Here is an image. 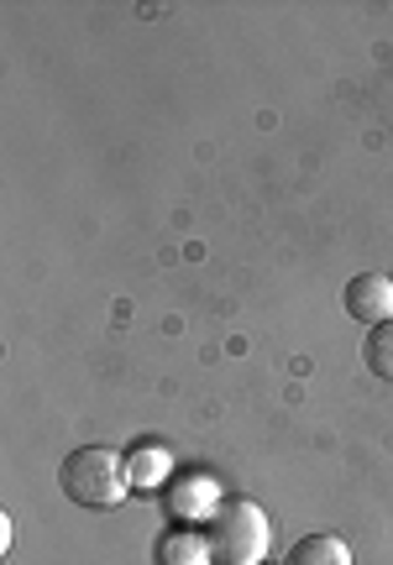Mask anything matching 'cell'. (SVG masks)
Segmentation results:
<instances>
[{"instance_id": "3", "label": "cell", "mask_w": 393, "mask_h": 565, "mask_svg": "<svg viewBox=\"0 0 393 565\" xmlns=\"http://www.w3.org/2000/svg\"><path fill=\"white\" fill-rule=\"evenodd\" d=\"M163 508L173 524H210L221 513V482L205 471H189V477L163 487Z\"/></svg>"}, {"instance_id": "1", "label": "cell", "mask_w": 393, "mask_h": 565, "mask_svg": "<svg viewBox=\"0 0 393 565\" xmlns=\"http://www.w3.org/2000/svg\"><path fill=\"white\" fill-rule=\"evenodd\" d=\"M59 487H63V498L79 508H116L131 482H126V461L110 445H79V450L63 456Z\"/></svg>"}, {"instance_id": "7", "label": "cell", "mask_w": 393, "mask_h": 565, "mask_svg": "<svg viewBox=\"0 0 393 565\" xmlns=\"http://www.w3.org/2000/svg\"><path fill=\"white\" fill-rule=\"evenodd\" d=\"M284 565H352V550H347V540H336V534H305L289 550Z\"/></svg>"}, {"instance_id": "2", "label": "cell", "mask_w": 393, "mask_h": 565, "mask_svg": "<svg viewBox=\"0 0 393 565\" xmlns=\"http://www.w3.org/2000/svg\"><path fill=\"white\" fill-rule=\"evenodd\" d=\"M205 540H210V550H215V565H263L273 550V524L252 498H231V503H221V513L210 519Z\"/></svg>"}, {"instance_id": "6", "label": "cell", "mask_w": 393, "mask_h": 565, "mask_svg": "<svg viewBox=\"0 0 393 565\" xmlns=\"http://www.w3.org/2000/svg\"><path fill=\"white\" fill-rule=\"evenodd\" d=\"M158 565H215V550H210L205 534H189V529H173L158 545Z\"/></svg>"}, {"instance_id": "8", "label": "cell", "mask_w": 393, "mask_h": 565, "mask_svg": "<svg viewBox=\"0 0 393 565\" xmlns=\"http://www.w3.org/2000/svg\"><path fill=\"white\" fill-rule=\"evenodd\" d=\"M362 356H368V372H378V377H389V383H393V320H383V324H373V330H368Z\"/></svg>"}, {"instance_id": "4", "label": "cell", "mask_w": 393, "mask_h": 565, "mask_svg": "<svg viewBox=\"0 0 393 565\" xmlns=\"http://www.w3.org/2000/svg\"><path fill=\"white\" fill-rule=\"evenodd\" d=\"M341 309H347L352 320H362L368 330L393 320V278H383V273H357V278L341 288Z\"/></svg>"}, {"instance_id": "5", "label": "cell", "mask_w": 393, "mask_h": 565, "mask_svg": "<svg viewBox=\"0 0 393 565\" xmlns=\"http://www.w3.org/2000/svg\"><path fill=\"white\" fill-rule=\"evenodd\" d=\"M168 477H173V456H168L163 445H137V450L126 456V482H131V492H163Z\"/></svg>"}]
</instances>
